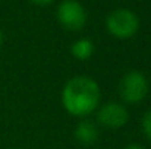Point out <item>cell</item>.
I'll use <instances>...</instances> for the list:
<instances>
[{"label": "cell", "instance_id": "obj_1", "mask_svg": "<svg viewBox=\"0 0 151 149\" xmlns=\"http://www.w3.org/2000/svg\"><path fill=\"white\" fill-rule=\"evenodd\" d=\"M100 86L90 76H75L66 82L62 91L65 110L75 117H87L100 104Z\"/></svg>", "mask_w": 151, "mask_h": 149}, {"label": "cell", "instance_id": "obj_2", "mask_svg": "<svg viewBox=\"0 0 151 149\" xmlns=\"http://www.w3.org/2000/svg\"><path fill=\"white\" fill-rule=\"evenodd\" d=\"M106 28L113 37L119 40H128L138 32L139 18L131 9L119 7L107 15Z\"/></svg>", "mask_w": 151, "mask_h": 149}, {"label": "cell", "instance_id": "obj_3", "mask_svg": "<svg viewBox=\"0 0 151 149\" xmlns=\"http://www.w3.org/2000/svg\"><path fill=\"white\" fill-rule=\"evenodd\" d=\"M119 94L123 102L126 104H139L148 95V81L147 78L138 72L132 70L126 73L119 85Z\"/></svg>", "mask_w": 151, "mask_h": 149}, {"label": "cell", "instance_id": "obj_4", "mask_svg": "<svg viewBox=\"0 0 151 149\" xmlns=\"http://www.w3.org/2000/svg\"><path fill=\"white\" fill-rule=\"evenodd\" d=\"M57 22L68 31H81L87 24V12L78 0H63L57 6Z\"/></svg>", "mask_w": 151, "mask_h": 149}, {"label": "cell", "instance_id": "obj_5", "mask_svg": "<svg viewBox=\"0 0 151 149\" xmlns=\"http://www.w3.org/2000/svg\"><path fill=\"white\" fill-rule=\"evenodd\" d=\"M129 120L128 110L120 102H106L97 111V121L106 129H120Z\"/></svg>", "mask_w": 151, "mask_h": 149}, {"label": "cell", "instance_id": "obj_6", "mask_svg": "<svg viewBox=\"0 0 151 149\" xmlns=\"http://www.w3.org/2000/svg\"><path fill=\"white\" fill-rule=\"evenodd\" d=\"M75 139L84 145V146H91L97 142L99 139V127L94 121L84 118L76 124L75 129Z\"/></svg>", "mask_w": 151, "mask_h": 149}, {"label": "cell", "instance_id": "obj_7", "mask_svg": "<svg viewBox=\"0 0 151 149\" xmlns=\"http://www.w3.org/2000/svg\"><path fill=\"white\" fill-rule=\"evenodd\" d=\"M70 53L78 60H88L93 56V53H94V44L88 38L76 40L72 44V47H70Z\"/></svg>", "mask_w": 151, "mask_h": 149}, {"label": "cell", "instance_id": "obj_8", "mask_svg": "<svg viewBox=\"0 0 151 149\" xmlns=\"http://www.w3.org/2000/svg\"><path fill=\"white\" fill-rule=\"evenodd\" d=\"M141 126H142V132H144V135L151 140V110L150 111H147V113L142 115Z\"/></svg>", "mask_w": 151, "mask_h": 149}, {"label": "cell", "instance_id": "obj_9", "mask_svg": "<svg viewBox=\"0 0 151 149\" xmlns=\"http://www.w3.org/2000/svg\"><path fill=\"white\" fill-rule=\"evenodd\" d=\"M54 0H31V3H34L35 6H49Z\"/></svg>", "mask_w": 151, "mask_h": 149}, {"label": "cell", "instance_id": "obj_10", "mask_svg": "<svg viewBox=\"0 0 151 149\" xmlns=\"http://www.w3.org/2000/svg\"><path fill=\"white\" fill-rule=\"evenodd\" d=\"M125 149H145L142 145H139V143H131V145H128Z\"/></svg>", "mask_w": 151, "mask_h": 149}, {"label": "cell", "instance_id": "obj_11", "mask_svg": "<svg viewBox=\"0 0 151 149\" xmlns=\"http://www.w3.org/2000/svg\"><path fill=\"white\" fill-rule=\"evenodd\" d=\"M1 44H3V32L0 29V47H1Z\"/></svg>", "mask_w": 151, "mask_h": 149}]
</instances>
